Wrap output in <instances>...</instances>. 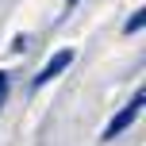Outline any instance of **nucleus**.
Returning a JSON list of instances; mask_svg holds the SVG:
<instances>
[{"label": "nucleus", "instance_id": "nucleus-1", "mask_svg": "<svg viewBox=\"0 0 146 146\" xmlns=\"http://www.w3.org/2000/svg\"><path fill=\"white\" fill-rule=\"evenodd\" d=\"M142 104H146V92H142V88H139V92H135L131 100L123 104V111H119V115L111 119L108 127H104V139H115V135H123L127 127H131L135 119H139V111H142Z\"/></svg>", "mask_w": 146, "mask_h": 146}, {"label": "nucleus", "instance_id": "nucleus-2", "mask_svg": "<svg viewBox=\"0 0 146 146\" xmlns=\"http://www.w3.org/2000/svg\"><path fill=\"white\" fill-rule=\"evenodd\" d=\"M69 62H73V50H58V54H54V58L46 62L42 69H38V77H35V88H42V85H50V81L58 77V73L66 69Z\"/></svg>", "mask_w": 146, "mask_h": 146}, {"label": "nucleus", "instance_id": "nucleus-3", "mask_svg": "<svg viewBox=\"0 0 146 146\" xmlns=\"http://www.w3.org/2000/svg\"><path fill=\"white\" fill-rule=\"evenodd\" d=\"M142 23H146V12H135L131 19H127V35H135V31H139Z\"/></svg>", "mask_w": 146, "mask_h": 146}, {"label": "nucleus", "instance_id": "nucleus-4", "mask_svg": "<svg viewBox=\"0 0 146 146\" xmlns=\"http://www.w3.org/2000/svg\"><path fill=\"white\" fill-rule=\"evenodd\" d=\"M4 92H8V73H0V104H4Z\"/></svg>", "mask_w": 146, "mask_h": 146}, {"label": "nucleus", "instance_id": "nucleus-5", "mask_svg": "<svg viewBox=\"0 0 146 146\" xmlns=\"http://www.w3.org/2000/svg\"><path fill=\"white\" fill-rule=\"evenodd\" d=\"M73 4H77V0H66V8H73Z\"/></svg>", "mask_w": 146, "mask_h": 146}]
</instances>
